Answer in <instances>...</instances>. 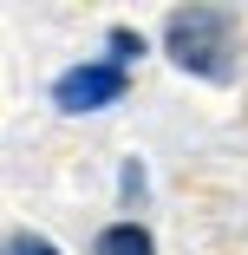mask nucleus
Segmentation results:
<instances>
[{"label": "nucleus", "mask_w": 248, "mask_h": 255, "mask_svg": "<svg viewBox=\"0 0 248 255\" xmlns=\"http://www.w3.org/2000/svg\"><path fill=\"white\" fill-rule=\"evenodd\" d=\"M164 53L196 79L229 85L235 79V13L229 7H176L164 20Z\"/></svg>", "instance_id": "f257e3e1"}, {"label": "nucleus", "mask_w": 248, "mask_h": 255, "mask_svg": "<svg viewBox=\"0 0 248 255\" xmlns=\"http://www.w3.org/2000/svg\"><path fill=\"white\" fill-rule=\"evenodd\" d=\"M124 98V66L111 59H91V66H66L53 79V105L59 112H105Z\"/></svg>", "instance_id": "f03ea898"}, {"label": "nucleus", "mask_w": 248, "mask_h": 255, "mask_svg": "<svg viewBox=\"0 0 248 255\" xmlns=\"http://www.w3.org/2000/svg\"><path fill=\"white\" fill-rule=\"evenodd\" d=\"M91 255H157V242H151V229L137 216H124V223H105L91 236Z\"/></svg>", "instance_id": "7ed1b4c3"}, {"label": "nucleus", "mask_w": 248, "mask_h": 255, "mask_svg": "<svg viewBox=\"0 0 248 255\" xmlns=\"http://www.w3.org/2000/svg\"><path fill=\"white\" fill-rule=\"evenodd\" d=\"M105 46H111V66H131V59L144 53V33H131V26H111V33H105Z\"/></svg>", "instance_id": "20e7f679"}, {"label": "nucleus", "mask_w": 248, "mask_h": 255, "mask_svg": "<svg viewBox=\"0 0 248 255\" xmlns=\"http://www.w3.org/2000/svg\"><path fill=\"white\" fill-rule=\"evenodd\" d=\"M7 255H59V249L46 242V236H26L20 229V236H7Z\"/></svg>", "instance_id": "39448f33"}, {"label": "nucleus", "mask_w": 248, "mask_h": 255, "mask_svg": "<svg viewBox=\"0 0 248 255\" xmlns=\"http://www.w3.org/2000/svg\"><path fill=\"white\" fill-rule=\"evenodd\" d=\"M118 196H124V203H137V196H144V164H137V157L118 170Z\"/></svg>", "instance_id": "423d86ee"}]
</instances>
